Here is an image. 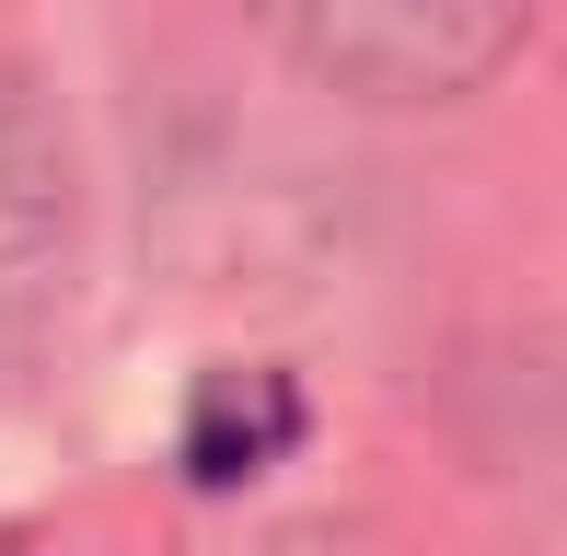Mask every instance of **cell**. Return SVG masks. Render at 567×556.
<instances>
[{
    "label": "cell",
    "instance_id": "3",
    "mask_svg": "<svg viewBox=\"0 0 567 556\" xmlns=\"http://www.w3.org/2000/svg\"><path fill=\"white\" fill-rule=\"evenodd\" d=\"M290 429H301V406H290L278 371H209V383H197V418H186V475L197 487H231V475H255Z\"/></svg>",
    "mask_w": 567,
    "mask_h": 556
},
{
    "label": "cell",
    "instance_id": "1",
    "mask_svg": "<svg viewBox=\"0 0 567 556\" xmlns=\"http://www.w3.org/2000/svg\"><path fill=\"white\" fill-rule=\"evenodd\" d=\"M244 12L359 105H463L522 59L545 0H244Z\"/></svg>",
    "mask_w": 567,
    "mask_h": 556
},
{
    "label": "cell",
    "instance_id": "2",
    "mask_svg": "<svg viewBox=\"0 0 567 556\" xmlns=\"http://www.w3.org/2000/svg\"><path fill=\"white\" fill-rule=\"evenodd\" d=\"M70 267V151L47 105L0 70V325L35 313Z\"/></svg>",
    "mask_w": 567,
    "mask_h": 556
}]
</instances>
